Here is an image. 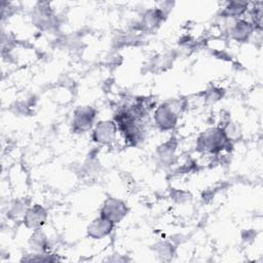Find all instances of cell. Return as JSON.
I'll list each match as a JSON object with an SVG mask.
<instances>
[{"label":"cell","mask_w":263,"mask_h":263,"mask_svg":"<svg viewBox=\"0 0 263 263\" xmlns=\"http://www.w3.org/2000/svg\"><path fill=\"white\" fill-rule=\"evenodd\" d=\"M57 259L48 255L47 253H35L30 254L28 257L24 258L23 261H55Z\"/></svg>","instance_id":"17"},{"label":"cell","mask_w":263,"mask_h":263,"mask_svg":"<svg viewBox=\"0 0 263 263\" xmlns=\"http://www.w3.org/2000/svg\"><path fill=\"white\" fill-rule=\"evenodd\" d=\"M43 5L44 4H40V6L37 7L33 15V22L36 27L44 30L50 28L53 25V14L49 7H45Z\"/></svg>","instance_id":"11"},{"label":"cell","mask_w":263,"mask_h":263,"mask_svg":"<svg viewBox=\"0 0 263 263\" xmlns=\"http://www.w3.org/2000/svg\"><path fill=\"white\" fill-rule=\"evenodd\" d=\"M185 107L183 100H171L160 104L153 115L155 125L160 130H172L177 125L179 114L184 111Z\"/></svg>","instance_id":"2"},{"label":"cell","mask_w":263,"mask_h":263,"mask_svg":"<svg viewBox=\"0 0 263 263\" xmlns=\"http://www.w3.org/2000/svg\"><path fill=\"white\" fill-rule=\"evenodd\" d=\"M177 150V142L175 139H171L165 143H162L156 149V156L158 161L163 165H170L174 161Z\"/></svg>","instance_id":"10"},{"label":"cell","mask_w":263,"mask_h":263,"mask_svg":"<svg viewBox=\"0 0 263 263\" xmlns=\"http://www.w3.org/2000/svg\"><path fill=\"white\" fill-rule=\"evenodd\" d=\"M97 116V111L90 106L78 107L74 113L71 121V127L73 133L82 134L88 132L92 128L95 119Z\"/></svg>","instance_id":"3"},{"label":"cell","mask_w":263,"mask_h":263,"mask_svg":"<svg viewBox=\"0 0 263 263\" xmlns=\"http://www.w3.org/2000/svg\"><path fill=\"white\" fill-rule=\"evenodd\" d=\"M153 249L157 257L162 261L170 260L173 257L175 252L173 245L168 241H158Z\"/></svg>","instance_id":"15"},{"label":"cell","mask_w":263,"mask_h":263,"mask_svg":"<svg viewBox=\"0 0 263 263\" xmlns=\"http://www.w3.org/2000/svg\"><path fill=\"white\" fill-rule=\"evenodd\" d=\"M203 95H204L203 96L204 103L208 105H212V104L217 103L218 101H220L223 98L224 89L219 88V87H212V88L206 89Z\"/></svg>","instance_id":"16"},{"label":"cell","mask_w":263,"mask_h":263,"mask_svg":"<svg viewBox=\"0 0 263 263\" xmlns=\"http://www.w3.org/2000/svg\"><path fill=\"white\" fill-rule=\"evenodd\" d=\"M29 206L30 205H28V202L26 200H24V199L14 200L11 203V206L8 210L7 216L10 219H13V220L18 219V218H24L25 213H26V211L28 210Z\"/></svg>","instance_id":"14"},{"label":"cell","mask_w":263,"mask_h":263,"mask_svg":"<svg viewBox=\"0 0 263 263\" xmlns=\"http://www.w3.org/2000/svg\"><path fill=\"white\" fill-rule=\"evenodd\" d=\"M114 226L115 224L113 222L102 216H99L87 225L86 233L87 236L92 239H102L112 232Z\"/></svg>","instance_id":"8"},{"label":"cell","mask_w":263,"mask_h":263,"mask_svg":"<svg viewBox=\"0 0 263 263\" xmlns=\"http://www.w3.org/2000/svg\"><path fill=\"white\" fill-rule=\"evenodd\" d=\"M128 206L122 199L108 197L102 204L100 216L110 220L114 224L121 222L128 213Z\"/></svg>","instance_id":"4"},{"label":"cell","mask_w":263,"mask_h":263,"mask_svg":"<svg viewBox=\"0 0 263 263\" xmlns=\"http://www.w3.org/2000/svg\"><path fill=\"white\" fill-rule=\"evenodd\" d=\"M47 211L41 204H33L28 208L23 218V223L30 230H38L47 220Z\"/></svg>","instance_id":"7"},{"label":"cell","mask_w":263,"mask_h":263,"mask_svg":"<svg viewBox=\"0 0 263 263\" xmlns=\"http://www.w3.org/2000/svg\"><path fill=\"white\" fill-rule=\"evenodd\" d=\"M254 25L247 20H237L230 27V36L237 42H246L255 32Z\"/></svg>","instance_id":"9"},{"label":"cell","mask_w":263,"mask_h":263,"mask_svg":"<svg viewBox=\"0 0 263 263\" xmlns=\"http://www.w3.org/2000/svg\"><path fill=\"white\" fill-rule=\"evenodd\" d=\"M29 246L35 253H46L48 250L47 236L41 229L34 230L29 239Z\"/></svg>","instance_id":"13"},{"label":"cell","mask_w":263,"mask_h":263,"mask_svg":"<svg viewBox=\"0 0 263 263\" xmlns=\"http://www.w3.org/2000/svg\"><path fill=\"white\" fill-rule=\"evenodd\" d=\"M232 141L221 126L211 127L202 132L196 141V150L200 153L217 155L222 151H230Z\"/></svg>","instance_id":"1"},{"label":"cell","mask_w":263,"mask_h":263,"mask_svg":"<svg viewBox=\"0 0 263 263\" xmlns=\"http://www.w3.org/2000/svg\"><path fill=\"white\" fill-rule=\"evenodd\" d=\"M117 126L114 120H101L91 130V139L95 143L110 146L116 140Z\"/></svg>","instance_id":"5"},{"label":"cell","mask_w":263,"mask_h":263,"mask_svg":"<svg viewBox=\"0 0 263 263\" xmlns=\"http://www.w3.org/2000/svg\"><path fill=\"white\" fill-rule=\"evenodd\" d=\"M249 8V2L246 1H230L221 11L223 17L236 18L247 12Z\"/></svg>","instance_id":"12"},{"label":"cell","mask_w":263,"mask_h":263,"mask_svg":"<svg viewBox=\"0 0 263 263\" xmlns=\"http://www.w3.org/2000/svg\"><path fill=\"white\" fill-rule=\"evenodd\" d=\"M167 13L168 12L164 8V6L146 10L142 14L139 23L137 24L138 26L136 29L139 31H142V32L152 31V30L156 29L162 21L165 20V16Z\"/></svg>","instance_id":"6"}]
</instances>
